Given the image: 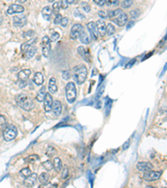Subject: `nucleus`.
<instances>
[{
  "mask_svg": "<svg viewBox=\"0 0 167 188\" xmlns=\"http://www.w3.org/2000/svg\"><path fill=\"white\" fill-rule=\"evenodd\" d=\"M16 102L20 108H22L23 110H27V111L33 110V108L34 107L33 99L27 94H18L16 97Z\"/></svg>",
  "mask_w": 167,
  "mask_h": 188,
  "instance_id": "1",
  "label": "nucleus"
},
{
  "mask_svg": "<svg viewBox=\"0 0 167 188\" xmlns=\"http://www.w3.org/2000/svg\"><path fill=\"white\" fill-rule=\"evenodd\" d=\"M87 68L84 65H78L74 69V76L79 84H83L87 78Z\"/></svg>",
  "mask_w": 167,
  "mask_h": 188,
  "instance_id": "2",
  "label": "nucleus"
},
{
  "mask_svg": "<svg viewBox=\"0 0 167 188\" xmlns=\"http://www.w3.org/2000/svg\"><path fill=\"white\" fill-rule=\"evenodd\" d=\"M18 135V130L14 125H8L3 130V136L6 141H11Z\"/></svg>",
  "mask_w": 167,
  "mask_h": 188,
  "instance_id": "3",
  "label": "nucleus"
},
{
  "mask_svg": "<svg viewBox=\"0 0 167 188\" xmlns=\"http://www.w3.org/2000/svg\"><path fill=\"white\" fill-rule=\"evenodd\" d=\"M65 93H66V98L69 103L72 104L76 100L77 91H76V86L74 83L73 82H69L67 84L65 87Z\"/></svg>",
  "mask_w": 167,
  "mask_h": 188,
  "instance_id": "4",
  "label": "nucleus"
},
{
  "mask_svg": "<svg viewBox=\"0 0 167 188\" xmlns=\"http://www.w3.org/2000/svg\"><path fill=\"white\" fill-rule=\"evenodd\" d=\"M162 172L161 171H157V170H150L147 172H145L143 175L144 180L146 181H156L160 177Z\"/></svg>",
  "mask_w": 167,
  "mask_h": 188,
  "instance_id": "5",
  "label": "nucleus"
},
{
  "mask_svg": "<svg viewBox=\"0 0 167 188\" xmlns=\"http://www.w3.org/2000/svg\"><path fill=\"white\" fill-rule=\"evenodd\" d=\"M13 24L16 28H22L27 24V18L25 15H17L13 18Z\"/></svg>",
  "mask_w": 167,
  "mask_h": 188,
  "instance_id": "6",
  "label": "nucleus"
},
{
  "mask_svg": "<svg viewBox=\"0 0 167 188\" xmlns=\"http://www.w3.org/2000/svg\"><path fill=\"white\" fill-rule=\"evenodd\" d=\"M42 44H43V49H42L43 55H44V57L47 58L48 56H49V51H50L51 49L50 39H49V37L44 36L42 39Z\"/></svg>",
  "mask_w": 167,
  "mask_h": 188,
  "instance_id": "7",
  "label": "nucleus"
},
{
  "mask_svg": "<svg viewBox=\"0 0 167 188\" xmlns=\"http://www.w3.org/2000/svg\"><path fill=\"white\" fill-rule=\"evenodd\" d=\"M84 28L82 24H74L71 28V30H70V39H72V40L77 39V37H79L80 33L82 32Z\"/></svg>",
  "mask_w": 167,
  "mask_h": 188,
  "instance_id": "8",
  "label": "nucleus"
},
{
  "mask_svg": "<svg viewBox=\"0 0 167 188\" xmlns=\"http://www.w3.org/2000/svg\"><path fill=\"white\" fill-rule=\"evenodd\" d=\"M43 102H44V110L46 112H49L52 110V105H53V102H54V100H53V97H52L50 93H46Z\"/></svg>",
  "mask_w": 167,
  "mask_h": 188,
  "instance_id": "9",
  "label": "nucleus"
},
{
  "mask_svg": "<svg viewBox=\"0 0 167 188\" xmlns=\"http://www.w3.org/2000/svg\"><path fill=\"white\" fill-rule=\"evenodd\" d=\"M153 165L150 162L148 161H141V162L137 163L136 165V168L137 170L142 172H147L150 170H152L153 169Z\"/></svg>",
  "mask_w": 167,
  "mask_h": 188,
  "instance_id": "10",
  "label": "nucleus"
},
{
  "mask_svg": "<svg viewBox=\"0 0 167 188\" xmlns=\"http://www.w3.org/2000/svg\"><path fill=\"white\" fill-rule=\"evenodd\" d=\"M87 29L90 32V35L95 40H98L99 38V33L96 29V26H95V23L94 22H90L87 24Z\"/></svg>",
  "mask_w": 167,
  "mask_h": 188,
  "instance_id": "11",
  "label": "nucleus"
},
{
  "mask_svg": "<svg viewBox=\"0 0 167 188\" xmlns=\"http://www.w3.org/2000/svg\"><path fill=\"white\" fill-rule=\"evenodd\" d=\"M31 75V70L30 69H23L18 73V79L20 83H25L26 80L29 78Z\"/></svg>",
  "mask_w": 167,
  "mask_h": 188,
  "instance_id": "12",
  "label": "nucleus"
},
{
  "mask_svg": "<svg viewBox=\"0 0 167 188\" xmlns=\"http://www.w3.org/2000/svg\"><path fill=\"white\" fill-rule=\"evenodd\" d=\"M24 11V8L22 5L18 4H12L8 8L7 13L8 14H17V13H23Z\"/></svg>",
  "mask_w": 167,
  "mask_h": 188,
  "instance_id": "13",
  "label": "nucleus"
},
{
  "mask_svg": "<svg viewBox=\"0 0 167 188\" xmlns=\"http://www.w3.org/2000/svg\"><path fill=\"white\" fill-rule=\"evenodd\" d=\"M95 26L98 31V33L101 36H104L106 33V24L104 20L102 19H99L97 22L95 23Z\"/></svg>",
  "mask_w": 167,
  "mask_h": 188,
  "instance_id": "14",
  "label": "nucleus"
},
{
  "mask_svg": "<svg viewBox=\"0 0 167 188\" xmlns=\"http://www.w3.org/2000/svg\"><path fill=\"white\" fill-rule=\"evenodd\" d=\"M37 181V174L32 173L29 177L25 178V180L24 181V184L26 187H32L34 186L35 182Z\"/></svg>",
  "mask_w": 167,
  "mask_h": 188,
  "instance_id": "15",
  "label": "nucleus"
},
{
  "mask_svg": "<svg viewBox=\"0 0 167 188\" xmlns=\"http://www.w3.org/2000/svg\"><path fill=\"white\" fill-rule=\"evenodd\" d=\"M54 115H55L56 117H59L60 115H61L62 111V105L61 102L58 101V100H55V101L53 102V105H52V110H51Z\"/></svg>",
  "mask_w": 167,
  "mask_h": 188,
  "instance_id": "16",
  "label": "nucleus"
},
{
  "mask_svg": "<svg viewBox=\"0 0 167 188\" xmlns=\"http://www.w3.org/2000/svg\"><path fill=\"white\" fill-rule=\"evenodd\" d=\"M113 21L117 24L119 26H124L128 21V16L126 14L122 13L120 16H118L116 18H114Z\"/></svg>",
  "mask_w": 167,
  "mask_h": 188,
  "instance_id": "17",
  "label": "nucleus"
},
{
  "mask_svg": "<svg viewBox=\"0 0 167 188\" xmlns=\"http://www.w3.org/2000/svg\"><path fill=\"white\" fill-rule=\"evenodd\" d=\"M79 38H80V40L82 42V43H85V44H89V43L91 42V37L90 35V33L85 31L84 29L82 32L80 33V34L79 35Z\"/></svg>",
  "mask_w": 167,
  "mask_h": 188,
  "instance_id": "18",
  "label": "nucleus"
},
{
  "mask_svg": "<svg viewBox=\"0 0 167 188\" xmlns=\"http://www.w3.org/2000/svg\"><path fill=\"white\" fill-rule=\"evenodd\" d=\"M37 40H38V39L35 38V39H33V40H29V41L25 42V43H23L22 45H21V51H22V53L24 54L28 49H29L30 48H32L33 46H34V44L36 43Z\"/></svg>",
  "mask_w": 167,
  "mask_h": 188,
  "instance_id": "19",
  "label": "nucleus"
},
{
  "mask_svg": "<svg viewBox=\"0 0 167 188\" xmlns=\"http://www.w3.org/2000/svg\"><path fill=\"white\" fill-rule=\"evenodd\" d=\"M49 93L51 94H54L56 91H58V86H57V84H56V79L55 77H52L49 80Z\"/></svg>",
  "mask_w": 167,
  "mask_h": 188,
  "instance_id": "20",
  "label": "nucleus"
},
{
  "mask_svg": "<svg viewBox=\"0 0 167 188\" xmlns=\"http://www.w3.org/2000/svg\"><path fill=\"white\" fill-rule=\"evenodd\" d=\"M52 14H53V11H52V8L49 6H46L44 7L43 9H42V14H43V17H44V19H46L47 21H49L51 18V16H52Z\"/></svg>",
  "mask_w": 167,
  "mask_h": 188,
  "instance_id": "21",
  "label": "nucleus"
},
{
  "mask_svg": "<svg viewBox=\"0 0 167 188\" xmlns=\"http://www.w3.org/2000/svg\"><path fill=\"white\" fill-rule=\"evenodd\" d=\"M44 81V75L41 72L35 73V75L33 76V82L35 83V84H37V85H41V84H43Z\"/></svg>",
  "mask_w": 167,
  "mask_h": 188,
  "instance_id": "22",
  "label": "nucleus"
},
{
  "mask_svg": "<svg viewBox=\"0 0 167 188\" xmlns=\"http://www.w3.org/2000/svg\"><path fill=\"white\" fill-rule=\"evenodd\" d=\"M78 53L80 54V56L85 60L86 62H90V54L89 52L85 50V49L83 46H80L78 48Z\"/></svg>",
  "mask_w": 167,
  "mask_h": 188,
  "instance_id": "23",
  "label": "nucleus"
},
{
  "mask_svg": "<svg viewBox=\"0 0 167 188\" xmlns=\"http://www.w3.org/2000/svg\"><path fill=\"white\" fill-rule=\"evenodd\" d=\"M38 51V49H37L35 46H33L32 48H30L29 49L26 51L25 53L24 54V56L26 59H32L34 56V54H36V52Z\"/></svg>",
  "mask_w": 167,
  "mask_h": 188,
  "instance_id": "24",
  "label": "nucleus"
},
{
  "mask_svg": "<svg viewBox=\"0 0 167 188\" xmlns=\"http://www.w3.org/2000/svg\"><path fill=\"white\" fill-rule=\"evenodd\" d=\"M49 174L48 172H42L40 174L39 177V181L41 184H47L49 183Z\"/></svg>",
  "mask_w": 167,
  "mask_h": 188,
  "instance_id": "25",
  "label": "nucleus"
},
{
  "mask_svg": "<svg viewBox=\"0 0 167 188\" xmlns=\"http://www.w3.org/2000/svg\"><path fill=\"white\" fill-rule=\"evenodd\" d=\"M53 167L55 168V170L57 172H59L62 170V167H63V164H62L61 160L59 159L58 157H55L53 161Z\"/></svg>",
  "mask_w": 167,
  "mask_h": 188,
  "instance_id": "26",
  "label": "nucleus"
},
{
  "mask_svg": "<svg viewBox=\"0 0 167 188\" xmlns=\"http://www.w3.org/2000/svg\"><path fill=\"white\" fill-rule=\"evenodd\" d=\"M45 94H46V92H45V87H42L40 89L39 91H38L36 95L37 100L39 102H43L44 100V97H45Z\"/></svg>",
  "mask_w": 167,
  "mask_h": 188,
  "instance_id": "27",
  "label": "nucleus"
},
{
  "mask_svg": "<svg viewBox=\"0 0 167 188\" xmlns=\"http://www.w3.org/2000/svg\"><path fill=\"white\" fill-rule=\"evenodd\" d=\"M123 12H122V9H120V8H117V9H115V10H109V18H116L118 16H120L121 14H122Z\"/></svg>",
  "mask_w": 167,
  "mask_h": 188,
  "instance_id": "28",
  "label": "nucleus"
},
{
  "mask_svg": "<svg viewBox=\"0 0 167 188\" xmlns=\"http://www.w3.org/2000/svg\"><path fill=\"white\" fill-rule=\"evenodd\" d=\"M39 160V156L36 155V154H33V155H31V156H28L27 158H25V161H27L28 163H30V164H34Z\"/></svg>",
  "mask_w": 167,
  "mask_h": 188,
  "instance_id": "29",
  "label": "nucleus"
},
{
  "mask_svg": "<svg viewBox=\"0 0 167 188\" xmlns=\"http://www.w3.org/2000/svg\"><path fill=\"white\" fill-rule=\"evenodd\" d=\"M32 174V171L29 169V167H25V168H23L22 170L19 171V175L24 178H27L29 177L30 175Z\"/></svg>",
  "mask_w": 167,
  "mask_h": 188,
  "instance_id": "30",
  "label": "nucleus"
},
{
  "mask_svg": "<svg viewBox=\"0 0 167 188\" xmlns=\"http://www.w3.org/2000/svg\"><path fill=\"white\" fill-rule=\"evenodd\" d=\"M57 153H58V151H57V150L54 146H49L47 150H46V155L49 157H50V158L53 157V156H55Z\"/></svg>",
  "mask_w": 167,
  "mask_h": 188,
  "instance_id": "31",
  "label": "nucleus"
},
{
  "mask_svg": "<svg viewBox=\"0 0 167 188\" xmlns=\"http://www.w3.org/2000/svg\"><path fill=\"white\" fill-rule=\"evenodd\" d=\"M115 32V26L113 25L112 24H108L107 25H106V33L110 36V35H113L114 33Z\"/></svg>",
  "mask_w": 167,
  "mask_h": 188,
  "instance_id": "32",
  "label": "nucleus"
},
{
  "mask_svg": "<svg viewBox=\"0 0 167 188\" xmlns=\"http://www.w3.org/2000/svg\"><path fill=\"white\" fill-rule=\"evenodd\" d=\"M62 174H61V177L62 179H66V178L69 177V170L67 166H64L62 167Z\"/></svg>",
  "mask_w": 167,
  "mask_h": 188,
  "instance_id": "33",
  "label": "nucleus"
},
{
  "mask_svg": "<svg viewBox=\"0 0 167 188\" xmlns=\"http://www.w3.org/2000/svg\"><path fill=\"white\" fill-rule=\"evenodd\" d=\"M60 10V2H55L53 4V7H52V11L55 15L58 14Z\"/></svg>",
  "mask_w": 167,
  "mask_h": 188,
  "instance_id": "34",
  "label": "nucleus"
},
{
  "mask_svg": "<svg viewBox=\"0 0 167 188\" xmlns=\"http://www.w3.org/2000/svg\"><path fill=\"white\" fill-rule=\"evenodd\" d=\"M7 126V120L6 118L3 115H0V130H4V128Z\"/></svg>",
  "mask_w": 167,
  "mask_h": 188,
  "instance_id": "35",
  "label": "nucleus"
},
{
  "mask_svg": "<svg viewBox=\"0 0 167 188\" xmlns=\"http://www.w3.org/2000/svg\"><path fill=\"white\" fill-rule=\"evenodd\" d=\"M42 165H43V167L46 169L47 170H51L54 167H53V162L50 161H44V162L42 163Z\"/></svg>",
  "mask_w": 167,
  "mask_h": 188,
  "instance_id": "36",
  "label": "nucleus"
},
{
  "mask_svg": "<svg viewBox=\"0 0 167 188\" xmlns=\"http://www.w3.org/2000/svg\"><path fill=\"white\" fill-rule=\"evenodd\" d=\"M133 4V2L131 1V0H125V1H123L121 3V7L124 8H130Z\"/></svg>",
  "mask_w": 167,
  "mask_h": 188,
  "instance_id": "37",
  "label": "nucleus"
},
{
  "mask_svg": "<svg viewBox=\"0 0 167 188\" xmlns=\"http://www.w3.org/2000/svg\"><path fill=\"white\" fill-rule=\"evenodd\" d=\"M58 186L57 184H54V183H47V184H41L39 186V188H57Z\"/></svg>",
  "mask_w": 167,
  "mask_h": 188,
  "instance_id": "38",
  "label": "nucleus"
},
{
  "mask_svg": "<svg viewBox=\"0 0 167 188\" xmlns=\"http://www.w3.org/2000/svg\"><path fill=\"white\" fill-rule=\"evenodd\" d=\"M70 77H71V74H70V71H69V70H65V71H64V72L62 73V78H63L64 80H69Z\"/></svg>",
  "mask_w": 167,
  "mask_h": 188,
  "instance_id": "39",
  "label": "nucleus"
},
{
  "mask_svg": "<svg viewBox=\"0 0 167 188\" xmlns=\"http://www.w3.org/2000/svg\"><path fill=\"white\" fill-rule=\"evenodd\" d=\"M59 39V33L58 32H53V33L51 34L50 40L53 42H55Z\"/></svg>",
  "mask_w": 167,
  "mask_h": 188,
  "instance_id": "40",
  "label": "nucleus"
},
{
  "mask_svg": "<svg viewBox=\"0 0 167 188\" xmlns=\"http://www.w3.org/2000/svg\"><path fill=\"white\" fill-rule=\"evenodd\" d=\"M62 19H63V16L61 14H57L55 18V24H59L61 23Z\"/></svg>",
  "mask_w": 167,
  "mask_h": 188,
  "instance_id": "41",
  "label": "nucleus"
},
{
  "mask_svg": "<svg viewBox=\"0 0 167 188\" xmlns=\"http://www.w3.org/2000/svg\"><path fill=\"white\" fill-rule=\"evenodd\" d=\"M98 14L101 18H106L108 17V14L105 10H99L98 12Z\"/></svg>",
  "mask_w": 167,
  "mask_h": 188,
  "instance_id": "42",
  "label": "nucleus"
},
{
  "mask_svg": "<svg viewBox=\"0 0 167 188\" xmlns=\"http://www.w3.org/2000/svg\"><path fill=\"white\" fill-rule=\"evenodd\" d=\"M81 6L83 7L84 10L86 11V12H90V6L87 3H85V2L81 3Z\"/></svg>",
  "mask_w": 167,
  "mask_h": 188,
  "instance_id": "43",
  "label": "nucleus"
},
{
  "mask_svg": "<svg viewBox=\"0 0 167 188\" xmlns=\"http://www.w3.org/2000/svg\"><path fill=\"white\" fill-rule=\"evenodd\" d=\"M69 7V4L67 3V0H63L60 2V8L63 9H66L67 8Z\"/></svg>",
  "mask_w": 167,
  "mask_h": 188,
  "instance_id": "44",
  "label": "nucleus"
},
{
  "mask_svg": "<svg viewBox=\"0 0 167 188\" xmlns=\"http://www.w3.org/2000/svg\"><path fill=\"white\" fill-rule=\"evenodd\" d=\"M68 23H69V19H68V18H66L65 17V18H63L61 23H60V24L62 25V27H66L67 24H68Z\"/></svg>",
  "mask_w": 167,
  "mask_h": 188,
  "instance_id": "45",
  "label": "nucleus"
},
{
  "mask_svg": "<svg viewBox=\"0 0 167 188\" xmlns=\"http://www.w3.org/2000/svg\"><path fill=\"white\" fill-rule=\"evenodd\" d=\"M95 3L97 5H99V6H103L106 4V0H95Z\"/></svg>",
  "mask_w": 167,
  "mask_h": 188,
  "instance_id": "46",
  "label": "nucleus"
},
{
  "mask_svg": "<svg viewBox=\"0 0 167 188\" xmlns=\"http://www.w3.org/2000/svg\"><path fill=\"white\" fill-rule=\"evenodd\" d=\"M137 10H133L131 12V17H133V18H136V17H138V14H137Z\"/></svg>",
  "mask_w": 167,
  "mask_h": 188,
  "instance_id": "47",
  "label": "nucleus"
},
{
  "mask_svg": "<svg viewBox=\"0 0 167 188\" xmlns=\"http://www.w3.org/2000/svg\"><path fill=\"white\" fill-rule=\"evenodd\" d=\"M129 146H130V141H127L123 145V149H124V150H126V149L129 148Z\"/></svg>",
  "mask_w": 167,
  "mask_h": 188,
  "instance_id": "48",
  "label": "nucleus"
},
{
  "mask_svg": "<svg viewBox=\"0 0 167 188\" xmlns=\"http://www.w3.org/2000/svg\"><path fill=\"white\" fill-rule=\"evenodd\" d=\"M119 4V1L114 0V1H110V5H118Z\"/></svg>",
  "mask_w": 167,
  "mask_h": 188,
  "instance_id": "49",
  "label": "nucleus"
},
{
  "mask_svg": "<svg viewBox=\"0 0 167 188\" xmlns=\"http://www.w3.org/2000/svg\"><path fill=\"white\" fill-rule=\"evenodd\" d=\"M67 3L68 4H72L74 3V0H67Z\"/></svg>",
  "mask_w": 167,
  "mask_h": 188,
  "instance_id": "50",
  "label": "nucleus"
},
{
  "mask_svg": "<svg viewBox=\"0 0 167 188\" xmlns=\"http://www.w3.org/2000/svg\"><path fill=\"white\" fill-rule=\"evenodd\" d=\"M25 2H26V0H18V4H23V3H25Z\"/></svg>",
  "mask_w": 167,
  "mask_h": 188,
  "instance_id": "51",
  "label": "nucleus"
},
{
  "mask_svg": "<svg viewBox=\"0 0 167 188\" xmlns=\"http://www.w3.org/2000/svg\"><path fill=\"white\" fill-rule=\"evenodd\" d=\"M3 20H4V18H2V17H0V25H1V24H2Z\"/></svg>",
  "mask_w": 167,
  "mask_h": 188,
  "instance_id": "52",
  "label": "nucleus"
},
{
  "mask_svg": "<svg viewBox=\"0 0 167 188\" xmlns=\"http://www.w3.org/2000/svg\"><path fill=\"white\" fill-rule=\"evenodd\" d=\"M146 188H156V187H155V186H147Z\"/></svg>",
  "mask_w": 167,
  "mask_h": 188,
  "instance_id": "53",
  "label": "nucleus"
},
{
  "mask_svg": "<svg viewBox=\"0 0 167 188\" xmlns=\"http://www.w3.org/2000/svg\"><path fill=\"white\" fill-rule=\"evenodd\" d=\"M162 188H166V187H165H165H162Z\"/></svg>",
  "mask_w": 167,
  "mask_h": 188,
  "instance_id": "54",
  "label": "nucleus"
}]
</instances>
